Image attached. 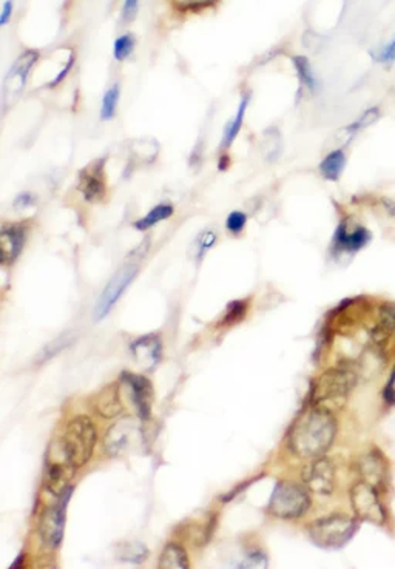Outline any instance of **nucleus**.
Segmentation results:
<instances>
[{"instance_id":"obj_37","label":"nucleus","mask_w":395,"mask_h":569,"mask_svg":"<svg viewBox=\"0 0 395 569\" xmlns=\"http://www.w3.org/2000/svg\"><path fill=\"white\" fill-rule=\"evenodd\" d=\"M383 206H384L386 210L389 211L391 216H395V202H394V201H391V199H388V198H384V199H383Z\"/></svg>"},{"instance_id":"obj_16","label":"nucleus","mask_w":395,"mask_h":569,"mask_svg":"<svg viewBox=\"0 0 395 569\" xmlns=\"http://www.w3.org/2000/svg\"><path fill=\"white\" fill-rule=\"evenodd\" d=\"M369 241H370V233L365 229V227H357V229L349 232L348 224L346 223L338 225L335 237H334L335 247L341 249V250H348V251L361 250Z\"/></svg>"},{"instance_id":"obj_28","label":"nucleus","mask_w":395,"mask_h":569,"mask_svg":"<svg viewBox=\"0 0 395 569\" xmlns=\"http://www.w3.org/2000/svg\"><path fill=\"white\" fill-rule=\"evenodd\" d=\"M378 118H380V110H378V107L370 108V110H368V111L365 113V115H363L358 120H356V122H353V124H351V125L348 127V132L357 133V132H360V130L369 127L370 124H374V122H375Z\"/></svg>"},{"instance_id":"obj_19","label":"nucleus","mask_w":395,"mask_h":569,"mask_svg":"<svg viewBox=\"0 0 395 569\" xmlns=\"http://www.w3.org/2000/svg\"><path fill=\"white\" fill-rule=\"evenodd\" d=\"M99 168H96L94 172H87V175L82 173V177H80L79 189L84 193L87 201H98L106 193V184H104Z\"/></svg>"},{"instance_id":"obj_26","label":"nucleus","mask_w":395,"mask_h":569,"mask_svg":"<svg viewBox=\"0 0 395 569\" xmlns=\"http://www.w3.org/2000/svg\"><path fill=\"white\" fill-rule=\"evenodd\" d=\"M119 85H113L110 90H107V93L104 94V99H102V108H101V118L104 120H110L113 116H115L116 113V107H118V101H119Z\"/></svg>"},{"instance_id":"obj_38","label":"nucleus","mask_w":395,"mask_h":569,"mask_svg":"<svg viewBox=\"0 0 395 569\" xmlns=\"http://www.w3.org/2000/svg\"><path fill=\"white\" fill-rule=\"evenodd\" d=\"M182 2H185V5H198V4L208 2V0H182Z\"/></svg>"},{"instance_id":"obj_1","label":"nucleus","mask_w":395,"mask_h":569,"mask_svg":"<svg viewBox=\"0 0 395 569\" xmlns=\"http://www.w3.org/2000/svg\"><path fill=\"white\" fill-rule=\"evenodd\" d=\"M337 420L334 412L317 406L300 413L289 430V449L296 457L315 460L330 449L337 437Z\"/></svg>"},{"instance_id":"obj_7","label":"nucleus","mask_w":395,"mask_h":569,"mask_svg":"<svg viewBox=\"0 0 395 569\" xmlns=\"http://www.w3.org/2000/svg\"><path fill=\"white\" fill-rule=\"evenodd\" d=\"M351 503L353 512L360 520H366V522L375 525L384 523L386 511L374 484L363 482V480L357 482L351 489Z\"/></svg>"},{"instance_id":"obj_8","label":"nucleus","mask_w":395,"mask_h":569,"mask_svg":"<svg viewBox=\"0 0 395 569\" xmlns=\"http://www.w3.org/2000/svg\"><path fill=\"white\" fill-rule=\"evenodd\" d=\"M59 503L48 508L40 522V537L48 548H58L63 539V527H65V515L67 505L71 497V489H67L62 495H59Z\"/></svg>"},{"instance_id":"obj_32","label":"nucleus","mask_w":395,"mask_h":569,"mask_svg":"<svg viewBox=\"0 0 395 569\" xmlns=\"http://www.w3.org/2000/svg\"><path fill=\"white\" fill-rule=\"evenodd\" d=\"M139 0H125L124 10H123V19L125 22H132L134 19L136 13H138Z\"/></svg>"},{"instance_id":"obj_24","label":"nucleus","mask_w":395,"mask_h":569,"mask_svg":"<svg viewBox=\"0 0 395 569\" xmlns=\"http://www.w3.org/2000/svg\"><path fill=\"white\" fill-rule=\"evenodd\" d=\"M247 104H249V96L244 94L243 99H241L237 116L233 118V120L230 122L229 127L225 128V133H224V145H225V147H229V145L233 141H235V137L238 136L241 125H243V119H244V113H246V108H247Z\"/></svg>"},{"instance_id":"obj_27","label":"nucleus","mask_w":395,"mask_h":569,"mask_svg":"<svg viewBox=\"0 0 395 569\" xmlns=\"http://www.w3.org/2000/svg\"><path fill=\"white\" fill-rule=\"evenodd\" d=\"M134 39L132 35H124L116 39L115 42V58L118 61H124L133 53Z\"/></svg>"},{"instance_id":"obj_21","label":"nucleus","mask_w":395,"mask_h":569,"mask_svg":"<svg viewBox=\"0 0 395 569\" xmlns=\"http://www.w3.org/2000/svg\"><path fill=\"white\" fill-rule=\"evenodd\" d=\"M344 164H346L344 153L341 150H335L332 153H329L323 159V162H321L320 172L327 181H338V177L343 173Z\"/></svg>"},{"instance_id":"obj_2","label":"nucleus","mask_w":395,"mask_h":569,"mask_svg":"<svg viewBox=\"0 0 395 569\" xmlns=\"http://www.w3.org/2000/svg\"><path fill=\"white\" fill-rule=\"evenodd\" d=\"M357 384V375L349 369H329L317 378L312 386L311 403L330 412L341 409L352 389Z\"/></svg>"},{"instance_id":"obj_3","label":"nucleus","mask_w":395,"mask_h":569,"mask_svg":"<svg viewBox=\"0 0 395 569\" xmlns=\"http://www.w3.org/2000/svg\"><path fill=\"white\" fill-rule=\"evenodd\" d=\"M358 530L357 520L346 514H332L318 518L308 527L311 540L320 548H343Z\"/></svg>"},{"instance_id":"obj_17","label":"nucleus","mask_w":395,"mask_h":569,"mask_svg":"<svg viewBox=\"0 0 395 569\" xmlns=\"http://www.w3.org/2000/svg\"><path fill=\"white\" fill-rule=\"evenodd\" d=\"M25 242V233L20 227H4L0 232V250H2V261L5 264L13 263L20 255Z\"/></svg>"},{"instance_id":"obj_30","label":"nucleus","mask_w":395,"mask_h":569,"mask_svg":"<svg viewBox=\"0 0 395 569\" xmlns=\"http://www.w3.org/2000/svg\"><path fill=\"white\" fill-rule=\"evenodd\" d=\"M246 221H247V216L243 213V211H232L227 218V223H225V225H227L229 232L239 233L244 229Z\"/></svg>"},{"instance_id":"obj_11","label":"nucleus","mask_w":395,"mask_h":569,"mask_svg":"<svg viewBox=\"0 0 395 569\" xmlns=\"http://www.w3.org/2000/svg\"><path fill=\"white\" fill-rule=\"evenodd\" d=\"M58 454H59L58 460H54L53 455L48 457V466L44 475L45 487L48 489V492H51L53 495H62L65 492L76 473V466L70 461L62 443L59 444Z\"/></svg>"},{"instance_id":"obj_12","label":"nucleus","mask_w":395,"mask_h":569,"mask_svg":"<svg viewBox=\"0 0 395 569\" xmlns=\"http://www.w3.org/2000/svg\"><path fill=\"white\" fill-rule=\"evenodd\" d=\"M303 482L309 491L318 495H330L335 489V465L325 455L312 460L309 466L303 470Z\"/></svg>"},{"instance_id":"obj_35","label":"nucleus","mask_w":395,"mask_h":569,"mask_svg":"<svg viewBox=\"0 0 395 569\" xmlns=\"http://www.w3.org/2000/svg\"><path fill=\"white\" fill-rule=\"evenodd\" d=\"M13 0H6L5 5H4V10H2V15H0V25H6L8 20H10L11 14H13Z\"/></svg>"},{"instance_id":"obj_22","label":"nucleus","mask_w":395,"mask_h":569,"mask_svg":"<svg viewBox=\"0 0 395 569\" xmlns=\"http://www.w3.org/2000/svg\"><path fill=\"white\" fill-rule=\"evenodd\" d=\"M116 556L123 562L142 563L149 556V549L142 543H120L116 548Z\"/></svg>"},{"instance_id":"obj_18","label":"nucleus","mask_w":395,"mask_h":569,"mask_svg":"<svg viewBox=\"0 0 395 569\" xmlns=\"http://www.w3.org/2000/svg\"><path fill=\"white\" fill-rule=\"evenodd\" d=\"M96 412L99 413L102 418H115L120 412H123V403H120L119 396V384L113 383L102 389V392L96 401Z\"/></svg>"},{"instance_id":"obj_31","label":"nucleus","mask_w":395,"mask_h":569,"mask_svg":"<svg viewBox=\"0 0 395 569\" xmlns=\"http://www.w3.org/2000/svg\"><path fill=\"white\" fill-rule=\"evenodd\" d=\"M246 312V304L243 301H235V303H232L229 306V312L225 315L224 318V324H230V323H237L244 316Z\"/></svg>"},{"instance_id":"obj_36","label":"nucleus","mask_w":395,"mask_h":569,"mask_svg":"<svg viewBox=\"0 0 395 569\" xmlns=\"http://www.w3.org/2000/svg\"><path fill=\"white\" fill-rule=\"evenodd\" d=\"M31 199H33V198H31L30 193H23V194H20V196L18 198V201H15V206L20 204V202H22L20 207H27V206L30 204V202H31Z\"/></svg>"},{"instance_id":"obj_34","label":"nucleus","mask_w":395,"mask_h":569,"mask_svg":"<svg viewBox=\"0 0 395 569\" xmlns=\"http://www.w3.org/2000/svg\"><path fill=\"white\" fill-rule=\"evenodd\" d=\"M378 59H380L382 62H386V63H391V62H394L395 61V39L392 40V42L384 48V50L382 51V54L378 56Z\"/></svg>"},{"instance_id":"obj_14","label":"nucleus","mask_w":395,"mask_h":569,"mask_svg":"<svg viewBox=\"0 0 395 569\" xmlns=\"http://www.w3.org/2000/svg\"><path fill=\"white\" fill-rule=\"evenodd\" d=\"M386 461L384 457L377 451L368 452L357 460V473L363 482H368L378 487L384 483L386 480Z\"/></svg>"},{"instance_id":"obj_4","label":"nucleus","mask_w":395,"mask_h":569,"mask_svg":"<svg viewBox=\"0 0 395 569\" xmlns=\"http://www.w3.org/2000/svg\"><path fill=\"white\" fill-rule=\"evenodd\" d=\"M96 440H98V434H96L93 421L85 415H79L68 423L62 444L70 461L76 468H80L92 458Z\"/></svg>"},{"instance_id":"obj_13","label":"nucleus","mask_w":395,"mask_h":569,"mask_svg":"<svg viewBox=\"0 0 395 569\" xmlns=\"http://www.w3.org/2000/svg\"><path fill=\"white\" fill-rule=\"evenodd\" d=\"M123 378L132 390V398L136 409H138L139 418L149 420L153 403V387L150 381L145 377L133 375V373H124Z\"/></svg>"},{"instance_id":"obj_6","label":"nucleus","mask_w":395,"mask_h":569,"mask_svg":"<svg viewBox=\"0 0 395 569\" xmlns=\"http://www.w3.org/2000/svg\"><path fill=\"white\" fill-rule=\"evenodd\" d=\"M142 443V430L132 417L120 418L108 427L104 437V449L110 457H120Z\"/></svg>"},{"instance_id":"obj_23","label":"nucleus","mask_w":395,"mask_h":569,"mask_svg":"<svg viewBox=\"0 0 395 569\" xmlns=\"http://www.w3.org/2000/svg\"><path fill=\"white\" fill-rule=\"evenodd\" d=\"M173 211L175 210L170 204H159L153 208L149 215H145L144 218L139 219L138 223H134V227L138 230H147L155 224H158L161 221H165V219L170 218L173 215Z\"/></svg>"},{"instance_id":"obj_5","label":"nucleus","mask_w":395,"mask_h":569,"mask_svg":"<svg viewBox=\"0 0 395 569\" xmlns=\"http://www.w3.org/2000/svg\"><path fill=\"white\" fill-rule=\"evenodd\" d=\"M312 500L303 486L292 482H278L269 500V512L277 518L294 520L311 509Z\"/></svg>"},{"instance_id":"obj_29","label":"nucleus","mask_w":395,"mask_h":569,"mask_svg":"<svg viewBox=\"0 0 395 569\" xmlns=\"http://www.w3.org/2000/svg\"><path fill=\"white\" fill-rule=\"evenodd\" d=\"M71 341H73L71 335H63V337H61V338L56 339L54 343L48 344V347H46V349H44V352H42V356H44L42 360H48V358H51L53 355H56V354H58V352H61L62 349H65L67 346H70V344H71Z\"/></svg>"},{"instance_id":"obj_9","label":"nucleus","mask_w":395,"mask_h":569,"mask_svg":"<svg viewBox=\"0 0 395 569\" xmlns=\"http://www.w3.org/2000/svg\"><path fill=\"white\" fill-rule=\"evenodd\" d=\"M39 54L36 51H25L19 56V59L11 67L10 73L5 77L4 84V105L5 108L11 107L23 93L27 85V77L30 70L36 63Z\"/></svg>"},{"instance_id":"obj_25","label":"nucleus","mask_w":395,"mask_h":569,"mask_svg":"<svg viewBox=\"0 0 395 569\" xmlns=\"http://www.w3.org/2000/svg\"><path fill=\"white\" fill-rule=\"evenodd\" d=\"M292 61L295 63V68L298 71V75H300L301 82L306 87H308L312 93H315L318 84H317L315 76H313V73H312L309 61L306 59L304 56H295V58H292Z\"/></svg>"},{"instance_id":"obj_15","label":"nucleus","mask_w":395,"mask_h":569,"mask_svg":"<svg viewBox=\"0 0 395 569\" xmlns=\"http://www.w3.org/2000/svg\"><path fill=\"white\" fill-rule=\"evenodd\" d=\"M132 352L134 356V361L138 363L144 369H151L159 363L161 360V341L156 335L142 337L132 344Z\"/></svg>"},{"instance_id":"obj_20","label":"nucleus","mask_w":395,"mask_h":569,"mask_svg":"<svg viewBox=\"0 0 395 569\" xmlns=\"http://www.w3.org/2000/svg\"><path fill=\"white\" fill-rule=\"evenodd\" d=\"M187 552L178 543H167L165 548L159 558V568L170 569V568H189Z\"/></svg>"},{"instance_id":"obj_10","label":"nucleus","mask_w":395,"mask_h":569,"mask_svg":"<svg viewBox=\"0 0 395 569\" xmlns=\"http://www.w3.org/2000/svg\"><path fill=\"white\" fill-rule=\"evenodd\" d=\"M136 273H138V265L127 264L123 267V269L118 270V273L115 276H113L110 282L107 284V287L104 289L98 304H96V308H94L96 321L106 318L108 312L113 308V306L118 303L120 295L124 294V290L130 286V282L133 281Z\"/></svg>"},{"instance_id":"obj_33","label":"nucleus","mask_w":395,"mask_h":569,"mask_svg":"<svg viewBox=\"0 0 395 569\" xmlns=\"http://www.w3.org/2000/svg\"><path fill=\"white\" fill-rule=\"evenodd\" d=\"M215 239H216V237H215L213 232H206V233H203V237L199 238V255H201V256H203V255L206 254V251L213 246Z\"/></svg>"}]
</instances>
